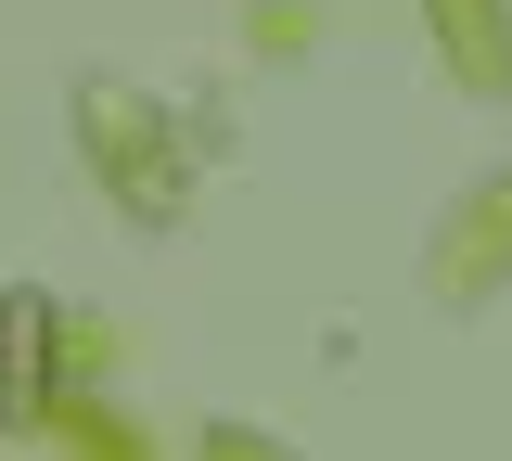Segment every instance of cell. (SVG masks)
<instances>
[{"mask_svg":"<svg viewBox=\"0 0 512 461\" xmlns=\"http://www.w3.org/2000/svg\"><path fill=\"white\" fill-rule=\"evenodd\" d=\"M436 13H448V39H461V77H474V90H500L512 52H500V26H487V0H436Z\"/></svg>","mask_w":512,"mask_h":461,"instance_id":"6da1fadb","label":"cell"}]
</instances>
